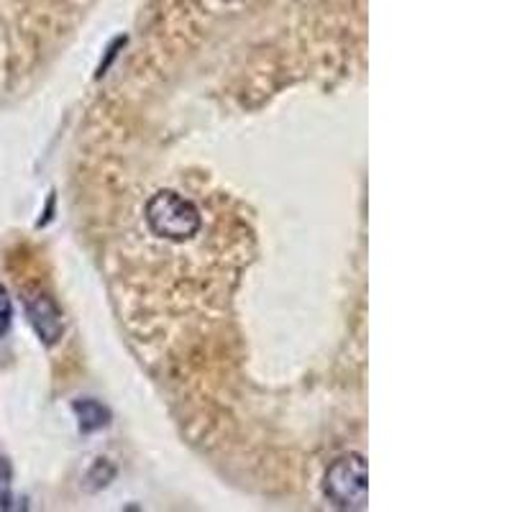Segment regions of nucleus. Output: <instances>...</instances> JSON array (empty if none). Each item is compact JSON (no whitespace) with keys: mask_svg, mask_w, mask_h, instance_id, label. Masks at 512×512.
<instances>
[{"mask_svg":"<svg viewBox=\"0 0 512 512\" xmlns=\"http://www.w3.org/2000/svg\"><path fill=\"white\" fill-rule=\"evenodd\" d=\"M11 479V464H8V459H0V507H8V502H11Z\"/></svg>","mask_w":512,"mask_h":512,"instance_id":"5","label":"nucleus"},{"mask_svg":"<svg viewBox=\"0 0 512 512\" xmlns=\"http://www.w3.org/2000/svg\"><path fill=\"white\" fill-rule=\"evenodd\" d=\"M11 320H13L11 297H8L6 287L0 285V338L8 333V328H11Z\"/></svg>","mask_w":512,"mask_h":512,"instance_id":"6","label":"nucleus"},{"mask_svg":"<svg viewBox=\"0 0 512 512\" xmlns=\"http://www.w3.org/2000/svg\"><path fill=\"white\" fill-rule=\"evenodd\" d=\"M72 410H75L82 433H95L111 423V410L100 405L98 400H77Z\"/></svg>","mask_w":512,"mask_h":512,"instance_id":"4","label":"nucleus"},{"mask_svg":"<svg viewBox=\"0 0 512 512\" xmlns=\"http://www.w3.org/2000/svg\"><path fill=\"white\" fill-rule=\"evenodd\" d=\"M323 489H326L333 505L341 507V510H359V507L367 505L369 477L364 459L359 454H349L333 461Z\"/></svg>","mask_w":512,"mask_h":512,"instance_id":"2","label":"nucleus"},{"mask_svg":"<svg viewBox=\"0 0 512 512\" xmlns=\"http://www.w3.org/2000/svg\"><path fill=\"white\" fill-rule=\"evenodd\" d=\"M146 223L154 236L180 244L200 231V210L177 192L162 190L146 205Z\"/></svg>","mask_w":512,"mask_h":512,"instance_id":"1","label":"nucleus"},{"mask_svg":"<svg viewBox=\"0 0 512 512\" xmlns=\"http://www.w3.org/2000/svg\"><path fill=\"white\" fill-rule=\"evenodd\" d=\"M26 315H29V323L34 326L36 336L44 341L47 346L57 344L64 333V320L59 308L54 305V300L44 292H36V295L26 297Z\"/></svg>","mask_w":512,"mask_h":512,"instance_id":"3","label":"nucleus"}]
</instances>
